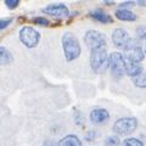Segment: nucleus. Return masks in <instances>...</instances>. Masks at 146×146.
<instances>
[{"label":"nucleus","mask_w":146,"mask_h":146,"mask_svg":"<svg viewBox=\"0 0 146 146\" xmlns=\"http://www.w3.org/2000/svg\"><path fill=\"white\" fill-rule=\"evenodd\" d=\"M62 43V50L65 54V58L66 61L71 62L74 61L76 58H78L82 54V46L78 38L76 36V34L71 33V32H66L62 35L61 39Z\"/></svg>","instance_id":"1"},{"label":"nucleus","mask_w":146,"mask_h":146,"mask_svg":"<svg viewBox=\"0 0 146 146\" xmlns=\"http://www.w3.org/2000/svg\"><path fill=\"white\" fill-rule=\"evenodd\" d=\"M107 67L111 71V76L116 80H119L125 74V60L123 54L119 51H113L108 55Z\"/></svg>","instance_id":"2"},{"label":"nucleus","mask_w":146,"mask_h":146,"mask_svg":"<svg viewBox=\"0 0 146 146\" xmlns=\"http://www.w3.org/2000/svg\"><path fill=\"white\" fill-rule=\"evenodd\" d=\"M18 38H20L21 43L28 49H33L38 46L39 40H40V33L35 31L33 27L31 26H25L22 27L18 32Z\"/></svg>","instance_id":"3"},{"label":"nucleus","mask_w":146,"mask_h":146,"mask_svg":"<svg viewBox=\"0 0 146 146\" xmlns=\"http://www.w3.org/2000/svg\"><path fill=\"white\" fill-rule=\"evenodd\" d=\"M138 127V119L134 117H123L117 119L112 125V130L117 135H129L135 131Z\"/></svg>","instance_id":"4"},{"label":"nucleus","mask_w":146,"mask_h":146,"mask_svg":"<svg viewBox=\"0 0 146 146\" xmlns=\"http://www.w3.org/2000/svg\"><path fill=\"white\" fill-rule=\"evenodd\" d=\"M108 54L106 48H100L90 51V67L94 72H101L107 66Z\"/></svg>","instance_id":"5"},{"label":"nucleus","mask_w":146,"mask_h":146,"mask_svg":"<svg viewBox=\"0 0 146 146\" xmlns=\"http://www.w3.org/2000/svg\"><path fill=\"white\" fill-rule=\"evenodd\" d=\"M123 56H124L125 60L130 62L140 63L145 58V50L141 48L140 42L138 39H131L124 54H123Z\"/></svg>","instance_id":"6"},{"label":"nucleus","mask_w":146,"mask_h":146,"mask_svg":"<svg viewBox=\"0 0 146 146\" xmlns=\"http://www.w3.org/2000/svg\"><path fill=\"white\" fill-rule=\"evenodd\" d=\"M84 42H85V45L88 46V49L90 51H93L95 49L106 48L107 39L105 36V34H102L101 32L90 29L84 34Z\"/></svg>","instance_id":"7"},{"label":"nucleus","mask_w":146,"mask_h":146,"mask_svg":"<svg viewBox=\"0 0 146 146\" xmlns=\"http://www.w3.org/2000/svg\"><path fill=\"white\" fill-rule=\"evenodd\" d=\"M111 39L115 48L118 50H123V51H125V49L128 48V45L131 40L129 33L124 28H116L112 32Z\"/></svg>","instance_id":"8"},{"label":"nucleus","mask_w":146,"mask_h":146,"mask_svg":"<svg viewBox=\"0 0 146 146\" xmlns=\"http://www.w3.org/2000/svg\"><path fill=\"white\" fill-rule=\"evenodd\" d=\"M43 12L58 18H65L70 16V10H68V7L65 4H50V5L44 7Z\"/></svg>","instance_id":"9"},{"label":"nucleus","mask_w":146,"mask_h":146,"mask_svg":"<svg viewBox=\"0 0 146 146\" xmlns=\"http://www.w3.org/2000/svg\"><path fill=\"white\" fill-rule=\"evenodd\" d=\"M108 118L110 113L105 108H94L90 112V122L94 124H102V123L107 122Z\"/></svg>","instance_id":"10"},{"label":"nucleus","mask_w":146,"mask_h":146,"mask_svg":"<svg viewBox=\"0 0 146 146\" xmlns=\"http://www.w3.org/2000/svg\"><path fill=\"white\" fill-rule=\"evenodd\" d=\"M143 72H144V68L141 67L139 63H134V62L125 60V74L127 76L131 77V78H135V77H138Z\"/></svg>","instance_id":"11"},{"label":"nucleus","mask_w":146,"mask_h":146,"mask_svg":"<svg viewBox=\"0 0 146 146\" xmlns=\"http://www.w3.org/2000/svg\"><path fill=\"white\" fill-rule=\"evenodd\" d=\"M89 17H91L93 20L100 22V23H113V18L111 15L104 12L102 10H95L91 11L89 13Z\"/></svg>","instance_id":"12"},{"label":"nucleus","mask_w":146,"mask_h":146,"mask_svg":"<svg viewBox=\"0 0 146 146\" xmlns=\"http://www.w3.org/2000/svg\"><path fill=\"white\" fill-rule=\"evenodd\" d=\"M115 15L119 21H124V22H134V21H136V18H138L133 11L123 10V9H118L115 12Z\"/></svg>","instance_id":"13"},{"label":"nucleus","mask_w":146,"mask_h":146,"mask_svg":"<svg viewBox=\"0 0 146 146\" xmlns=\"http://www.w3.org/2000/svg\"><path fill=\"white\" fill-rule=\"evenodd\" d=\"M58 146H82V141L77 135L68 134L58 141Z\"/></svg>","instance_id":"14"},{"label":"nucleus","mask_w":146,"mask_h":146,"mask_svg":"<svg viewBox=\"0 0 146 146\" xmlns=\"http://www.w3.org/2000/svg\"><path fill=\"white\" fill-rule=\"evenodd\" d=\"M12 60L13 56L7 49L5 46L0 48V61H1V65H9V63L12 62Z\"/></svg>","instance_id":"15"},{"label":"nucleus","mask_w":146,"mask_h":146,"mask_svg":"<svg viewBox=\"0 0 146 146\" xmlns=\"http://www.w3.org/2000/svg\"><path fill=\"white\" fill-rule=\"evenodd\" d=\"M131 82H133V84L136 86V88L145 89L146 88V72H143L138 77L133 78V80H131Z\"/></svg>","instance_id":"16"},{"label":"nucleus","mask_w":146,"mask_h":146,"mask_svg":"<svg viewBox=\"0 0 146 146\" xmlns=\"http://www.w3.org/2000/svg\"><path fill=\"white\" fill-rule=\"evenodd\" d=\"M105 146H119L121 145V140L118 135H110L105 139Z\"/></svg>","instance_id":"17"},{"label":"nucleus","mask_w":146,"mask_h":146,"mask_svg":"<svg viewBox=\"0 0 146 146\" xmlns=\"http://www.w3.org/2000/svg\"><path fill=\"white\" fill-rule=\"evenodd\" d=\"M122 146H144V143L138 138H128L122 143Z\"/></svg>","instance_id":"18"},{"label":"nucleus","mask_w":146,"mask_h":146,"mask_svg":"<svg viewBox=\"0 0 146 146\" xmlns=\"http://www.w3.org/2000/svg\"><path fill=\"white\" fill-rule=\"evenodd\" d=\"M136 39H138L139 42L146 40V26L145 25H141L136 28Z\"/></svg>","instance_id":"19"},{"label":"nucleus","mask_w":146,"mask_h":146,"mask_svg":"<svg viewBox=\"0 0 146 146\" xmlns=\"http://www.w3.org/2000/svg\"><path fill=\"white\" fill-rule=\"evenodd\" d=\"M33 22L35 25L42 26V27H48L50 25V21L45 17H35V18H33Z\"/></svg>","instance_id":"20"},{"label":"nucleus","mask_w":146,"mask_h":146,"mask_svg":"<svg viewBox=\"0 0 146 146\" xmlns=\"http://www.w3.org/2000/svg\"><path fill=\"white\" fill-rule=\"evenodd\" d=\"M4 4H5L10 10H13V9H16L20 5V0H4Z\"/></svg>","instance_id":"21"},{"label":"nucleus","mask_w":146,"mask_h":146,"mask_svg":"<svg viewBox=\"0 0 146 146\" xmlns=\"http://www.w3.org/2000/svg\"><path fill=\"white\" fill-rule=\"evenodd\" d=\"M11 22H12V18H1L0 20V29L4 31L9 25H11Z\"/></svg>","instance_id":"22"},{"label":"nucleus","mask_w":146,"mask_h":146,"mask_svg":"<svg viewBox=\"0 0 146 146\" xmlns=\"http://www.w3.org/2000/svg\"><path fill=\"white\" fill-rule=\"evenodd\" d=\"M135 5L134 1H124L119 4V9H123V10H129V7H133Z\"/></svg>","instance_id":"23"},{"label":"nucleus","mask_w":146,"mask_h":146,"mask_svg":"<svg viewBox=\"0 0 146 146\" xmlns=\"http://www.w3.org/2000/svg\"><path fill=\"white\" fill-rule=\"evenodd\" d=\"M43 146H58L56 143H55L54 140H45Z\"/></svg>","instance_id":"24"},{"label":"nucleus","mask_w":146,"mask_h":146,"mask_svg":"<svg viewBox=\"0 0 146 146\" xmlns=\"http://www.w3.org/2000/svg\"><path fill=\"white\" fill-rule=\"evenodd\" d=\"M94 134H95L94 131H91V133H89L88 135H86V138H85V139L88 140V141H90V140H94Z\"/></svg>","instance_id":"25"},{"label":"nucleus","mask_w":146,"mask_h":146,"mask_svg":"<svg viewBox=\"0 0 146 146\" xmlns=\"http://www.w3.org/2000/svg\"><path fill=\"white\" fill-rule=\"evenodd\" d=\"M138 4L141 6H146V1H144V0H140V1H138Z\"/></svg>","instance_id":"26"},{"label":"nucleus","mask_w":146,"mask_h":146,"mask_svg":"<svg viewBox=\"0 0 146 146\" xmlns=\"http://www.w3.org/2000/svg\"><path fill=\"white\" fill-rule=\"evenodd\" d=\"M105 4H106V5H115V1H107V0H106V1H104Z\"/></svg>","instance_id":"27"},{"label":"nucleus","mask_w":146,"mask_h":146,"mask_svg":"<svg viewBox=\"0 0 146 146\" xmlns=\"http://www.w3.org/2000/svg\"><path fill=\"white\" fill-rule=\"evenodd\" d=\"M144 50H145V55H146V44H145V48H144Z\"/></svg>","instance_id":"28"}]
</instances>
